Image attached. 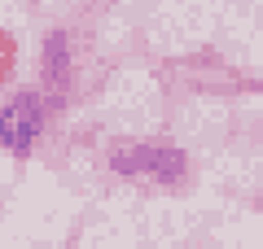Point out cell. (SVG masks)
<instances>
[{
    "label": "cell",
    "instance_id": "obj_1",
    "mask_svg": "<svg viewBox=\"0 0 263 249\" xmlns=\"http://www.w3.org/2000/svg\"><path fill=\"white\" fill-rule=\"evenodd\" d=\"M119 175H136V179H154V184H180L184 179V153L167 144H114L110 153Z\"/></svg>",
    "mask_w": 263,
    "mask_h": 249
},
{
    "label": "cell",
    "instance_id": "obj_2",
    "mask_svg": "<svg viewBox=\"0 0 263 249\" xmlns=\"http://www.w3.org/2000/svg\"><path fill=\"white\" fill-rule=\"evenodd\" d=\"M40 127H44V105H40L35 92H13L9 105H5V127H0V136H5V149H9L13 157H27L31 149H35V136Z\"/></svg>",
    "mask_w": 263,
    "mask_h": 249
}]
</instances>
